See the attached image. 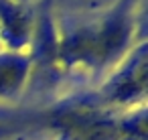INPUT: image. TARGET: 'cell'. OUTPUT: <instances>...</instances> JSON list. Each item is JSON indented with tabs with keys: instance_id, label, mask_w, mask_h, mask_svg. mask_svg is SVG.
<instances>
[{
	"instance_id": "1",
	"label": "cell",
	"mask_w": 148,
	"mask_h": 140,
	"mask_svg": "<svg viewBox=\"0 0 148 140\" xmlns=\"http://www.w3.org/2000/svg\"><path fill=\"white\" fill-rule=\"evenodd\" d=\"M138 0H118L99 19L59 31L61 69L101 71L124 59L134 47Z\"/></svg>"
},
{
	"instance_id": "5",
	"label": "cell",
	"mask_w": 148,
	"mask_h": 140,
	"mask_svg": "<svg viewBox=\"0 0 148 140\" xmlns=\"http://www.w3.org/2000/svg\"><path fill=\"white\" fill-rule=\"evenodd\" d=\"M33 73L29 51H0V97H14Z\"/></svg>"
},
{
	"instance_id": "3",
	"label": "cell",
	"mask_w": 148,
	"mask_h": 140,
	"mask_svg": "<svg viewBox=\"0 0 148 140\" xmlns=\"http://www.w3.org/2000/svg\"><path fill=\"white\" fill-rule=\"evenodd\" d=\"M146 91V43L140 41L122 59L118 69L106 79L99 95L108 104H132L144 97Z\"/></svg>"
},
{
	"instance_id": "2",
	"label": "cell",
	"mask_w": 148,
	"mask_h": 140,
	"mask_svg": "<svg viewBox=\"0 0 148 140\" xmlns=\"http://www.w3.org/2000/svg\"><path fill=\"white\" fill-rule=\"evenodd\" d=\"M49 122L63 140H120L126 136V124L95 108V104L65 106Z\"/></svg>"
},
{
	"instance_id": "4",
	"label": "cell",
	"mask_w": 148,
	"mask_h": 140,
	"mask_svg": "<svg viewBox=\"0 0 148 140\" xmlns=\"http://www.w3.org/2000/svg\"><path fill=\"white\" fill-rule=\"evenodd\" d=\"M35 29V12L21 0H0V47L27 51Z\"/></svg>"
}]
</instances>
